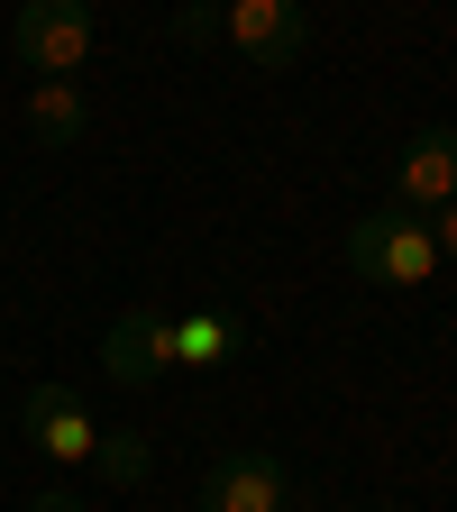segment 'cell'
Here are the masks:
<instances>
[{
    "mask_svg": "<svg viewBox=\"0 0 457 512\" xmlns=\"http://www.w3.org/2000/svg\"><path fill=\"white\" fill-rule=\"evenodd\" d=\"M302 485L284 458H266V448H229V458L202 476V512H293Z\"/></svg>",
    "mask_w": 457,
    "mask_h": 512,
    "instance_id": "obj_5",
    "label": "cell"
},
{
    "mask_svg": "<svg viewBox=\"0 0 457 512\" xmlns=\"http://www.w3.org/2000/svg\"><path fill=\"white\" fill-rule=\"evenodd\" d=\"M256 330L247 320H229V311H174V366H220V357H238Z\"/></svg>",
    "mask_w": 457,
    "mask_h": 512,
    "instance_id": "obj_8",
    "label": "cell"
},
{
    "mask_svg": "<svg viewBox=\"0 0 457 512\" xmlns=\"http://www.w3.org/2000/svg\"><path fill=\"white\" fill-rule=\"evenodd\" d=\"M19 430H28L37 458H55V467H92V448H101V421H92V403L74 394V384H28Z\"/></svg>",
    "mask_w": 457,
    "mask_h": 512,
    "instance_id": "obj_3",
    "label": "cell"
},
{
    "mask_svg": "<svg viewBox=\"0 0 457 512\" xmlns=\"http://www.w3.org/2000/svg\"><path fill=\"white\" fill-rule=\"evenodd\" d=\"M101 366H110V384H156V375H174V311L165 302L119 311L110 330H101Z\"/></svg>",
    "mask_w": 457,
    "mask_h": 512,
    "instance_id": "obj_6",
    "label": "cell"
},
{
    "mask_svg": "<svg viewBox=\"0 0 457 512\" xmlns=\"http://www.w3.org/2000/svg\"><path fill=\"white\" fill-rule=\"evenodd\" d=\"M147 467H156V448H147L138 430H101V448H92V476H101V485L128 494V485H147Z\"/></svg>",
    "mask_w": 457,
    "mask_h": 512,
    "instance_id": "obj_10",
    "label": "cell"
},
{
    "mask_svg": "<svg viewBox=\"0 0 457 512\" xmlns=\"http://www.w3.org/2000/svg\"><path fill=\"white\" fill-rule=\"evenodd\" d=\"M174 37H183V46H211V37H220V10H174Z\"/></svg>",
    "mask_w": 457,
    "mask_h": 512,
    "instance_id": "obj_11",
    "label": "cell"
},
{
    "mask_svg": "<svg viewBox=\"0 0 457 512\" xmlns=\"http://www.w3.org/2000/svg\"><path fill=\"white\" fill-rule=\"evenodd\" d=\"M28 512H92L83 494H64V485H46V494H28Z\"/></svg>",
    "mask_w": 457,
    "mask_h": 512,
    "instance_id": "obj_13",
    "label": "cell"
},
{
    "mask_svg": "<svg viewBox=\"0 0 457 512\" xmlns=\"http://www.w3.org/2000/svg\"><path fill=\"white\" fill-rule=\"evenodd\" d=\"M448 202H457V128H421V138L403 147V165H394V211L430 220Z\"/></svg>",
    "mask_w": 457,
    "mask_h": 512,
    "instance_id": "obj_7",
    "label": "cell"
},
{
    "mask_svg": "<svg viewBox=\"0 0 457 512\" xmlns=\"http://www.w3.org/2000/svg\"><path fill=\"white\" fill-rule=\"evenodd\" d=\"M28 128H37V147H74L83 128H92L83 83H28Z\"/></svg>",
    "mask_w": 457,
    "mask_h": 512,
    "instance_id": "obj_9",
    "label": "cell"
},
{
    "mask_svg": "<svg viewBox=\"0 0 457 512\" xmlns=\"http://www.w3.org/2000/svg\"><path fill=\"white\" fill-rule=\"evenodd\" d=\"M92 37H101V19L83 10V0H28V10L10 19V55L37 83H74L92 64Z\"/></svg>",
    "mask_w": 457,
    "mask_h": 512,
    "instance_id": "obj_2",
    "label": "cell"
},
{
    "mask_svg": "<svg viewBox=\"0 0 457 512\" xmlns=\"http://www.w3.org/2000/svg\"><path fill=\"white\" fill-rule=\"evenodd\" d=\"M348 275H366V284H430L439 275V247H430V220H412V211H394V202H375L357 229H348Z\"/></svg>",
    "mask_w": 457,
    "mask_h": 512,
    "instance_id": "obj_1",
    "label": "cell"
},
{
    "mask_svg": "<svg viewBox=\"0 0 457 512\" xmlns=\"http://www.w3.org/2000/svg\"><path fill=\"white\" fill-rule=\"evenodd\" d=\"M220 37L256 64V74H284V64L311 46V10H302V0H229Z\"/></svg>",
    "mask_w": 457,
    "mask_h": 512,
    "instance_id": "obj_4",
    "label": "cell"
},
{
    "mask_svg": "<svg viewBox=\"0 0 457 512\" xmlns=\"http://www.w3.org/2000/svg\"><path fill=\"white\" fill-rule=\"evenodd\" d=\"M430 247H439V266H457V202L430 211Z\"/></svg>",
    "mask_w": 457,
    "mask_h": 512,
    "instance_id": "obj_12",
    "label": "cell"
}]
</instances>
